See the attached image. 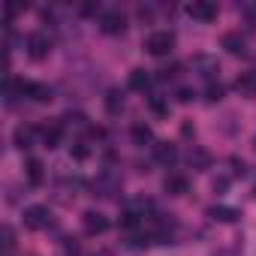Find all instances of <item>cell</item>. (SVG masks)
Masks as SVG:
<instances>
[{"instance_id": "obj_1", "label": "cell", "mask_w": 256, "mask_h": 256, "mask_svg": "<svg viewBox=\"0 0 256 256\" xmlns=\"http://www.w3.org/2000/svg\"><path fill=\"white\" fill-rule=\"evenodd\" d=\"M172 48H175V34H169V30H154L145 40V52L154 58H166Z\"/></svg>"}, {"instance_id": "obj_2", "label": "cell", "mask_w": 256, "mask_h": 256, "mask_svg": "<svg viewBox=\"0 0 256 256\" xmlns=\"http://www.w3.org/2000/svg\"><path fill=\"white\" fill-rule=\"evenodd\" d=\"M94 193L96 196H102V199H114L118 193H120V175H114L112 169H106V172H100L96 178H94Z\"/></svg>"}, {"instance_id": "obj_3", "label": "cell", "mask_w": 256, "mask_h": 256, "mask_svg": "<svg viewBox=\"0 0 256 256\" xmlns=\"http://www.w3.org/2000/svg\"><path fill=\"white\" fill-rule=\"evenodd\" d=\"M100 30H102L106 36H118V34H124V30H126V18H124V12H120V10H108V12H102V16H100Z\"/></svg>"}, {"instance_id": "obj_4", "label": "cell", "mask_w": 256, "mask_h": 256, "mask_svg": "<svg viewBox=\"0 0 256 256\" xmlns=\"http://www.w3.org/2000/svg\"><path fill=\"white\" fill-rule=\"evenodd\" d=\"M48 52H52V36L46 30H34L28 36V54L34 60H42V58H48Z\"/></svg>"}, {"instance_id": "obj_5", "label": "cell", "mask_w": 256, "mask_h": 256, "mask_svg": "<svg viewBox=\"0 0 256 256\" xmlns=\"http://www.w3.org/2000/svg\"><path fill=\"white\" fill-rule=\"evenodd\" d=\"M24 226L28 229H48L52 226V211L46 205H30L24 208Z\"/></svg>"}, {"instance_id": "obj_6", "label": "cell", "mask_w": 256, "mask_h": 256, "mask_svg": "<svg viewBox=\"0 0 256 256\" xmlns=\"http://www.w3.org/2000/svg\"><path fill=\"white\" fill-rule=\"evenodd\" d=\"M187 16L193 22H214L217 18V4H211V0H193V4L187 6Z\"/></svg>"}, {"instance_id": "obj_7", "label": "cell", "mask_w": 256, "mask_h": 256, "mask_svg": "<svg viewBox=\"0 0 256 256\" xmlns=\"http://www.w3.org/2000/svg\"><path fill=\"white\" fill-rule=\"evenodd\" d=\"M193 70H196L205 82H214V76L220 72V64H217V58H211V54H196V58H193Z\"/></svg>"}, {"instance_id": "obj_8", "label": "cell", "mask_w": 256, "mask_h": 256, "mask_svg": "<svg viewBox=\"0 0 256 256\" xmlns=\"http://www.w3.org/2000/svg\"><path fill=\"white\" fill-rule=\"evenodd\" d=\"M82 226H84L88 235H102L108 229V217L100 214V211H84L82 214Z\"/></svg>"}, {"instance_id": "obj_9", "label": "cell", "mask_w": 256, "mask_h": 256, "mask_svg": "<svg viewBox=\"0 0 256 256\" xmlns=\"http://www.w3.org/2000/svg\"><path fill=\"white\" fill-rule=\"evenodd\" d=\"M12 139H16V148H34V139H36V126H30V124H18L16 126V133H12Z\"/></svg>"}, {"instance_id": "obj_10", "label": "cell", "mask_w": 256, "mask_h": 256, "mask_svg": "<svg viewBox=\"0 0 256 256\" xmlns=\"http://www.w3.org/2000/svg\"><path fill=\"white\" fill-rule=\"evenodd\" d=\"M154 157H157V163H163V166H175V163H178V148H175L172 142H157V145H154Z\"/></svg>"}, {"instance_id": "obj_11", "label": "cell", "mask_w": 256, "mask_h": 256, "mask_svg": "<svg viewBox=\"0 0 256 256\" xmlns=\"http://www.w3.org/2000/svg\"><path fill=\"white\" fill-rule=\"evenodd\" d=\"M163 190H166L169 196H184V193L190 190V181H187L184 175L172 172V175H166V181H163Z\"/></svg>"}, {"instance_id": "obj_12", "label": "cell", "mask_w": 256, "mask_h": 256, "mask_svg": "<svg viewBox=\"0 0 256 256\" xmlns=\"http://www.w3.org/2000/svg\"><path fill=\"white\" fill-rule=\"evenodd\" d=\"M24 96L34 102H46V100H52V88L42 82H24Z\"/></svg>"}, {"instance_id": "obj_13", "label": "cell", "mask_w": 256, "mask_h": 256, "mask_svg": "<svg viewBox=\"0 0 256 256\" xmlns=\"http://www.w3.org/2000/svg\"><path fill=\"white\" fill-rule=\"evenodd\" d=\"M40 136H42V145L46 148H58L60 145V136H64V126L60 124H46L42 130H40Z\"/></svg>"}, {"instance_id": "obj_14", "label": "cell", "mask_w": 256, "mask_h": 256, "mask_svg": "<svg viewBox=\"0 0 256 256\" xmlns=\"http://www.w3.org/2000/svg\"><path fill=\"white\" fill-rule=\"evenodd\" d=\"M130 139H133V145H139V148H145V145H151L154 142V133H151V126L148 124H133V130H130Z\"/></svg>"}, {"instance_id": "obj_15", "label": "cell", "mask_w": 256, "mask_h": 256, "mask_svg": "<svg viewBox=\"0 0 256 256\" xmlns=\"http://www.w3.org/2000/svg\"><path fill=\"white\" fill-rule=\"evenodd\" d=\"M208 217L217 220V223H235V220H238V211L229 208V205H211V208H208Z\"/></svg>"}, {"instance_id": "obj_16", "label": "cell", "mask_w": 256, "mask_h": 256, "mask_svg": "<svg viewBox=\"0 0 256 256\" xmlns=\"http://www.w3.org/2000/svg\"><path fill=\"white\" fill-rule=\"evenodd\" d=\"M223 48H226L229 54H235V58H238V54H244V52H247V40H244L241 34H226V36H223Z\"/></svg>"}, {"instance_id": "obj_17", "label": "cell", "mask_w": 256, "mask_h": 256, "mask_svg": "<svg viewBox=\"0 0 256 256\" xmlns=\"http://www.w3.org/2000/svg\"><path fill=\"white\" fill-rule=\"evenodd\" d=\"M235 90L241 96H256V72H241L235 82Z\"/></svg>"}, {"instance_id": "obj_18", "label": "cell", "mask_w": 256, "mask_h": 256, "mask_svg": "<svg viewBox=\"0 0 256 256\" xmlns=\"http://www.w3.org/2000/svg\"><path fill=\"white\" fill-rule=\"evenodd\" d=\"M24 169H28V181H30V184H42V178H46V172H42V169H46V166H42L36 157H30Z\"/></svg>"}, {"instance_id": "obj_19", "label": "cell", "mask_w": 256, "mask_h": 256, "mask_svg": "<svg viewBox=\"0 0 256 256\" xmlns=\"http://www.w3.org/2000/svg\"><path fill=\"white\" fill-rule=\"evenodd\" d=\"M106 108H108V114H120L124 112V94L120 90H108L106 94Z\"/></svg>"}, {"instance_id": "obj_20", "label": "cell", "mask_w": 256, "mask_h": 256, "mask_svg": "<svg viewBox=\"0 0 256 256\" xmlns=\"http://www.w3.org/2000/svg\"><path fill=\"white\" fill-rule=\"evenodd\" d=\"M148 84H151L148 70H133V72H130V88H133V90H145Z\"/></svg>"}, {"instance_id": "obj_21", "label": "cell", "mask_w": 256, "mask_h": 256, "mask_svg": "<svg viewBox=\"0 0 256 256\" xmlns=\"http://www.w3.org/2000/svg\"><path fill=\"white\" fill-rule=\"evenodd\" d=\"M190 163H193L196 169H208V166H211V157H208V151L193 148V151H190Z\"/></svg>"}, {"instance_id": "obj_22", "label": "cell", "mask_w": 256, "mask_h": 256, "mask_svg": "<svg viewBox=\"0 0 256 256\" xmlns=\"http://www.w3.org/2000/svg\"><path fill=\"white\" fill-rule=\"evenodd\" d=\"M205 100L208 102H220L223 100V84L220 82H208L205 84Z\"/></svg>"}, {"instance_id": "obj_23", "label": "cell", "mask_w": 256, "mask_h": 256, "mask_svg": "<svg viewBox=\"0 0 256 256\" xmlns=\"http://www.w3.org/2000/svg\"><path fill=\"white\" fill-rule=\"evenodd\" d=\"M4 250H6V256H12V250H16V232L10 226H4Z\"/></svg>"}, {"instance_id": "obj_24", "label": "cell", "mask_w": 256, "mask_h": 256, "mask_svg": "<svg viewBox=\"0 0 256 256\" xmlns=\"http://www.w3.org/2000/svg\"><path fill=\"white\" fill-rule=\"evenodd\" d=\"M70 154H72L76 160H88V157H90V148H88L84 142H76V145L70 148Z\"/></svg>"}, {"instance_id": "obj_25", "label": "cell", "mask_w": 256, "mask_h": 256, "mask_svg": "<svg viewBox=\"0 0 256 256\" xmlns=\"http://www.w3.org/2000/svg\"><path fill=\"white\" fill-rule=\"evenodd\" d=\"M151 112H154V114H166V112H169V106H166L160 96H151Z\"/></svg>"}, {"instance_id": "obj_26", "label": "cell", "mask_w": 256, "mask_h": 256, "mask_svg": "<svg viewBox=\"0 0 256 256\" xmlns=\"http://www.w3.org/2000/svg\"><path fill=\"white\" fill-rule=\"evenodd\" d=\"M178 70H181V66H178V64H172V66L160 70V78H163V82H169V78H175V76H178Z\"/></svg>"}, {"instance_id": "obj_27", "label": "cell", "mask_w": 256, "mask_h": 256, "mask_svg": "<svg viewBox=\"0 0 256 256\" xmlns=\"http://www.w3.org/2000/svg\"><path fill=\"white\" fill-rule=\"evenodd\" d=\"M196 94H193V88H178V102H190Z\"/></svg>"}, {"instance_id": "obj_28", "label": "cell", "mask_w": 256, "mask_h": 256, "mask_svg": "<svg viewBox=\"0 0 256 256\" xmlns=\"http://www.w3.org/2000/svg\"><path fill=\"white\" fill-rule=\"evenodd\" d=\"M241 12H244L250 22H256V4H241Z\"/></svg>"}, {"instance_id": "obj_29", "label": "cell", "mask_w": 256, "mask_h": 256, "mask_svg": "<svg viewBox=\"0 0 256 256\" xmlns=\"http://www.w3.org/2000/svg\"><path fill=\"white\" fill-rule=\"evenodd\" d=\"M90 12H96V4H84L82 6V16H90Z\"/></svg>"}, {"instance_id": "obj_30", "label": "cell", "mask_w": 256, "mask_h": 256, "mask_svg": "<svg viewBox=\"0 0 256 256\" xmlns=\"http://www.w3.org/2000/svg\"><path fill=\"white\" fill-rule=\"evenodd\" d=\"M139 18H142V22H151V10L142 6V10H139Z\"/></svg>"}, {"instance_id": "obj_31", "label": "cell", "mask_w": 256, "mask_h": 256, "mask_svg": "<svg viewBox=\"0 0 256 256\" xmlns=\"http://www.w3.org/2000/svg\"><path fill=\"white\" fill-rule=\"evenodd\" d=\"M214 256H235L232 250H220V253H214Z\"/></svg>"}]
</instances>
